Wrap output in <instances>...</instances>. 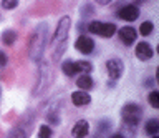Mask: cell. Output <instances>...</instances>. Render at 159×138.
I'll return each mask as SVG.
<instances>
[{
    "label": "cell",
    "instance_id": "6da1fadb",
    "mask_svg": "<svg viewBox=\"0 0 159 138\" xmlns=\"http://www.w3.org/2000/svg\"><path fill=\"white\" fill-rule=\"evenodd\" d=\"M47 37H48V25L47 23H40L35 28L33 35L30 38V43H28V55L32 60L38 62L42 58L45 45H47Z\"/></svg>",
    "mask_w": 159,
    "mask_h": 138
},
{
    "label": "cell",
    "instance_id": "7a4b0ae2",
    "mask_svg": "<svg viewBox=\"0 0 159 138\" xmlns=\"http://www.w3.org/2000/svg\"><path fill=\"white\" fill-rule=\"evenodd\" d=\"M68 30H70V17H63L58 22V27L53 35V58L55 60H58L65 50L66 38H68Z\"/></svg>",
    "mask_w": 159,
    "mask_h": 138
},
{
    "label": "cell",
    "instance_id": "3957f363",
    "mask_svg": "<svg viewBox=\"0 0 159 138\" xmlns=\"http://www.w3.org/2000/svg\"><path fill=\"white\" fill-rule=\"evenodd\" d=\"M88 30L91 33H96L99 37H104V38H109L114 35L116 32V27L113 23H103V22H91L88 25Z\"/></svg>",
    "mask_w": 159,
    "mask_h": 138
},
{
    "label": "cell",
    "instance_id": "277c9868",
    "mask_svg": "<svg viewBox=\"0 0 159 138\" xmlns=\"http://www.w3.org/2000/svg\"><path fill=\"white\" fill-rule=\"evenodd\" d=\"M141 108L138 105H134V103H129L123 108V120L128 123V125H136V123L141 120Z\"/></svg>",
    "mask_w": 159,
    "mask_h": 138
},
{
    "label": "cell",
    "instance_id": "5b68a950",
    "mask_svg": "<svg viewBox=\"0 0 159 138\" xmlns=\"http://www.w3.org/2000/svg\"><path fill=\"white\" fill-rule=\"evenodd\" d=\"M75 48H76L78 52L84 53V55H88V53H91V52H93L94 42H93L89 37L81 35V37H78V38H76V42H75Z\"/></svg>",
    "mask_w": 159,
    "mask_h": 138
},
{
    "label": "cell",
    "instance_id": "8992f818",
    "mask_svg": "<svg viewBox=\"0 0 159 138\" xmlns=\"http://www.w3.org/2000/svg\"><path fill=\"white\" fill-rule=\"evenodd\" d=\"M118 17L123 18V20H126V22H133L139 17V8L136 5H126L118 12Z\"/></svg>",
    "mask_w": 159,
    "mask_h": 138
},
{
    "label": "cell",
    "instance_id": "52a82bcc",
    "mask_svg": "<svg viewBox=\"0 0 159 138\" xmlns=\"http://www.w3.org/2000/svg\"><path fill=\"white\" fill-rule=\"evenodd\" d=\"M106 68H108V73L109 77L113 78V80H116L123 75V62L121 60H116V58H113V60H109L106 63Z\"/></svg>",
    "mask_w": 159,
    "mask_h": 138
},
{
    "label": "cell",
    "instance_id": "ba28073f",
    "mask_svg": "<svg viewBox=\"0 0 159 138\" xmlns=\"http://www.w3.org/2000/svg\"><path fill=\"white\" fill-rule=\"evenodd\" d=\"M136 57L139 58V60H149V58L152 57V47L149 45V43H146V42L138 43V47H136Z\"/></svg>",
    "mask_w": 159,
    "mask_h": 138
},
{
    "label": "cell",
    "instance_id": "9c48e42d",
    "mask_svg": "<svg viewBox=\"0 0 159 138\" xmlns=\"http://www.w3.org/2000/svg\"><path fill=\"white\" fill-rule=\"evenodd\" d=\"M88 131H89V125H88V121H84V120H80L75 123V126H73V130H71V135L75 138H84L88 135Z\"/></svg>",
    "mask_w": 159,
    "mask_h": 138
},
{
    "label": "cell",
    "instance_id": "30bf717a",
    "mask_svg": "<svg viewBox=\"0 0 159 138\" xmlns=\"http://www.w3.org/2000/svg\"><path fill=\"white\" fill-rule=\"evenodd\" d=\"M119 38L123 40V43L131 45V43L136 40V30H134L133 27H123V28H119Z\"/></svg>",
    "mask_w": 159,
    "mask_h": 138
},
{
    "label": "cell",
    "instance_id": "8fae6325",
    "mask_svg": "<svg viewBox=\"0 0 159 138\" xmlns=\"http://www.w3.org/2000/svg\"><path fill=\"white\" fill-rule=\"evenodd\" d=\"M71 102L76 107H84V105H88V103L91 102V97H89L86 92L78 90V92H75L73 95H71Z\"/></svg>",
    "mask_w": 159,
    "mask_h": 138
},
{
    "label": "cell",
    "instance_id": "7c38bea8",
    "mask_svg": "<svg viewBox=\"0 0 159 138\" xmlns=\"http://www.w3.org/2000/svg\"><path fill=\"white\" fill-rule=\"evenodd\" d=\"M76 85H78L80 90L86 92L93 87V80H91V77H89L88 73H83V75H80V78L76 80Z\"/></svg>",
    "mask_w": 159,
    "mask_h": 138
},
{
    "label": "cell",
    "instance_id": "4fadbf2b",
    "mask_svg": "<svg viewBox=\"0 0 159 138\" xmlns=\"http://www.w3.org/2000/svg\"><path fill=\"white\" fill-rule=\"evenodd\" d=\"M17 40V33L13 30H5L3 35H2V42L5 45H13V42Z\"/></svg>",
    "mask_w": 159,
    "mask_h": 138
},
{
    "label": "cell",
    "instance_id": "5bb4252c",
    "mask_svg": "<svg viewBox=\"0 0 159 138\" xmlns=\"http://www.w3.org/2000/svg\"><path fill=\"white\" fill-rule=\"evenodd\" d=\"M61 68H63V72L66 73L68 77H73V75H76V73H78V72H76V65H75V62H65Z\"/></svg>",
    "mask_w": 159,
    "mask_h": 138
},
{
    "label": "cell",
    "instance_id": "9a60e30c",
    "mask_svg": "<svg viewBox=\"0 0 159 138\" xmlns=\"http://www.w3.org/2000/svg\"><path fill=\"white\" fill-rule=\"evenodd\" d=\"M159 130V121L157 120H149L146 123V131L148 133H151V135H156Z\"/></svg>",
    "mask_w": 159,
    "mask_h": 138
},
{
    "label": "cell",
    "instance_id": "2e32d148",
    "mask_svg": "<svg viewBox=\"0 0 159 138\" xmlns=\"http://www.w3.org/2000/svg\"><path fill=\"white\" fill-rule=\"evenodd\" d=\"M75 65H76V72L80 73H88L89 70H91V63H88V62H75Z\"/></svg>",
    "mask_w": 159,
    "mask_h": 138
},
{
    "label": "cell",
    "instance_id": "e0dca14e",
    "mask_svg": "<svg viewBox=\"0 0 159 138\" xmlns=\"http://www.w3.org/2000/svg\"><path fill=\"white\" fill-rule=\"evenodd\" d=\"M38 136L40 138H52V128L47 125H42L40 126V131H38Z\"/></svg>",
    "mask_w": 159,
    "mask_h": 138
},
{
    "label": "cell",
    "instance_id": "ac0fdd59",
    "mask_svg": "<svg viewBox=\"0 0 159 138\" xmlns=\"http://www.w3.org/2000/svg\"><path fill=\"white\" fill-rule=\"evenodd\" d=\"M139 32H141V35H149V33L152 32V23L151 22H144V23H141V28H139Z\"/></svg>",
    "mask_w": 159,
    "mask_h": 138
},
{
    "label": "cell",
    "instance_id": "d6986e66",
    "mask_svg": "<svg viewBox=\"0 0 159 138\" xmlns=\"http://www.w3.org/2000/svg\"><path fill=\"white\" fill-rule=\"evenodd\" d=\"M149 103L154 108H159V93L157 92H151L149 93Z\"/></svg>",
    "mask_w": 159,
    "mask_h": 138
},
{
    "label": "cell",
    "instance_id": "ffe728a7",
    "mask_svg": "<svg viewBox=\"0 0 159 138\" xmlns=\"http://www.w3.org/2000/svg\"><path fill=\"white\" fill-rule=\"evenodd\" d=\"M17 5H18V0H2V7L8 8V10L10 8H15Z\"/></svg>",
    "mask_w": 159,
    "mask_h": 138
},
{
    "label": "cell",
    "instance_id": "44dd1931",
    "mask_svg": "<svg viewBox=\"0 0 159 138\" xmlns=\"http://www.w3.org/2000/svg\"><path fill=\"white\" fill-rule=\"evenodd\" d=\"M8 138H27V135H25L23 130H20V128H17V130L12 131V135H10Z\"/></svg>",
    "mask_w": 159,
    "mask_h": 138
},
{
    "label": "cell",
    "instance_id": "7402d4cb",
    "mask_svg": "<svg viewBox=\"0 0 159 138\" xmlns=\"http://www.w3.org/2000/svg\"><path fill=\"white\" fill-rule=\"evenodd\" d=\"M7 65V55H5L3 52H0V70Z\"/></svg>",
    "mask_w": 159,
    "mask_h": 138
},
{
    "label": "cell",
    "instance_id": "603a6c76",
    "mask_svg": "<svg viewBox=\"0 0 159 138\" xmlns=\"http://www.w3.org/2000/svg\"><path fill=\"white\" fill-rule=\"evenodd\" d=\"M98 3H101V5H106V3H109L111 0H96Z\"/></svg>",
    "mask_w": 159,
    "mask_h": 138
},
{
    "label": "cell",
    "instance_id": "cb8c5ba5",
    "mask_svg": "<svg viewBox=\"0 0 159 138\" xmlns=\"http://www.w3.org/2000/svg\"><path fill=\"white\" fill-rule=\"evenodd\" d=\"M111 138H124V136H123V135H119V133H116V135H113Z\"/></svg>",
    "mask_w": 159,
    "mask_h": 138
},
{
    "label": "cell",
    "instance_id": "d4e9b609",
    "mask_svg": "<svg viewBox=\"0 0 159 138\" xmlns=\"http://www.w3.org/2000/svg\"><path fill=\"white\" fill-rule=\"evenodd\" d=\"M152 138H157V136H152Z\"/></svg>",
    "mask_w": 159,
    "mask_h": 138
}]
</instances>
